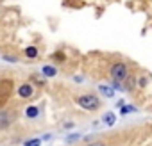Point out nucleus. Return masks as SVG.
Listing matches in <instances>:
<instances>
[{
	"instance_id": "nucleus-14",
	"label": "nucleus",
	"mask_w": 152,
	"mask_h": 146,
	"mask_svg": "<svg viewBox=\"0 0 152 146\" xmlns=\"http://www.w3.org/2000/svg\"><path fill=\"white\" fill-rule=\"evenodd\" d=\"M136 82H138V87H141V89H143V87H147V84H148V79H147V77H140Z\"/></svg>"
},
{
	"instance_id": "nucleus-11",
	"label": "nucleus",
	"mask_w": 152,
	"mask_h": 146,
	"mask_svg": "<svg viewBox=\"0 0 152 146\" xmlns=\"http://www.w3.org/2000/svg\"><path fill=\"white\" fill-rule=\"evenodd\" d=\"M102 121H104L107 126H111V125H115V121H116V116H115L113 112H106V114L102 116Z\"/></svg>"
},
{
	"instance_id": "nucleus-1",
	"label": "nucleus",
	"mask_w": 152,
	"mask_h": 146,
	"mask_svg": "<svg viewBox=\"0 0 152 146\" xmlns=\"http://www.w3.org/2000/svg\"><path fill=\"white\" fill-rule=\"evenodd\" d=\"M131 75V66L127 61H115L109 66V79L115 84H124Z\"/></svg>"
},
{
	"instance_id": "nucleus-5",
	"label": "nucleus",
	"mask_w": 152,
	"mask_h": 146,
	"mask_svg": "<svg viewBox=\"0 0 152 146\" xmlns=\"http://www.w3.org/2000/svg\"><path fill=\"white\" fill-rule=\"evenodd\" d=\"M15 111H9V109H0V130H7L13 121H15Z\"/></svg>"
},
{
	"instance_id": "nucleus-8",
	"label": "nucleus",
	"mask_w": 152,
	"mask_h": 146,
	"mask_svg": "<svg viewBox=\"0 0 152 146\" xmlns=\"http://www.w3.org/2000/svg\"><path fill=\"white\" fill-rule=\"evenodd\" d=\"M23 55H25L27 59H38L39 50H38V46H36V45H29V46L23 50Z\"/></svg>"
},
{
	"instance_id": "nucleus-6",
	"label": "nucleus",
	"mask_w": 152,
	"mask_h": 146,
	"mask_svg": "<svg viewBox=\"0 0 152 146\" xmlns=\"http://www.w3.org/2000/svg\"><path fill=\"white\" fill-rule=\"evenodd\" d=\"M39 73L45 77V79H54V77H57V68L56 66H52V64H45V66H41V69H39Z\"/></svg>"
},
{
	"instance_id": "nucleus-16",
	"label": "nucleus",
	"mask_w": 152,
	"mask_h": 146,
	"mask_svg": "<svg viewBox=\"0 0 152 146\" xmlns=\"http://www.w3.org/2000/svg\"><path fill=\"white\" fill-rule=\"evenodd\" d=\"M4 59H6L7 62H18V57H16V55H7V53H6Z\"/></svg>"
},
{
	"instance_id": "nucleus-7",
	"label": "nucleus",
	"mask_w": 152,
	"mask_h": 146,
	"mask_svg": "<svg viewBox=\"0 0 152 146\" xmlns=\"http://www.w3.org/2000/svg\"><path fill=\"white\" fill-rule=\"evenodd\" d=\"M50 59H52V62L61 64V62H64L68 57H66V52H63V50H56V52L50 53Z\"/></svg>"
},
{
	"instance_id": "nucleus-18",
	"label": "nucleus",
	"mask_w": 152,
	"mask_h": 146,
	"mask_svg": "<svg viewBox=\"0 0 152 146\" xmlns=\"http://www.w3.org/2000/svg\"><path fill=\"white\" fill-rule=\"evenodd\" d=\"M63 126H64V128H73V123H72V121H68V123H64Z\"/></svg>"
},
{
	"instance_id": "nucleus-15",
	"label": "nucleus",
	"mask_w": 152,
	"mask_h": 146,
	"mask_svg": "<svg viewBox=\"0 0 152 146\" xmlns=\"http://www.w3.org/2000/svg\"><path fill=\"white\" fill-rule=\"evenodd\" d=\"M86 146H107V142H106V141H102V139H97V141H91V142H88Z\"/></svg>"
},
{
	"instance_id": "nucleus-12",
	"label": "nucleus",
	"mask_w": 152,
	"mask_h": 146,
	"mask_svg": "<svg viewBox=\"0 0 152 146\" xmlns=\"http://www.w3.org/2000/svg\"><path fill=\"white\" fill-rule=\"evenodd\" d=\"M138 109L134 107V105H122V109H120V116H127V114H131V112H136Z\"/></svg>"
},
{
	"instance_id": "nucleus-13",
	"label": "nucleus",
	"mask_w": 152,
	"mask_h": 146,
	"mask_svg": "<svg viewBox=\"0 0 152 146\" xmlns=\"http://www.w3.org/2000/svg\"><path fill=\"white\" fill-rule=\"evenodd\" d=\"M23 146H41V139H39V137L29 139V141H25V144H23Z\"/></svg>"
},
{
	"instance_id": "nucleus-17",
	"label": "nucleus",
	"mask_w": 152,
	"mask_h": 146,
	"mask_svg": "<svg viewBox=\"0 0 152 146\" xmlns=\"http://www.w3.org/2000/svg\"><path fill=\"white\" fill-rule=\"evenodd\" d=\"M79 137H81V135H79V134H75V135H70V137H68V139H66V141H68V142H73V141H77V139H79Z\"/></svg>"
},
{
	"instance_id": "nucleus-4",
	"label": "nucleus",
	"mask_w": 152,
	"mask_h": 146,
	"mask_svg": "<svg viewBox=\"0 0 152 146\" xmlns=\"http://www.w3.org/2000/svg\"><path fill=\"white\" fill-rule=\"evenodd\" d=\"M36 93V86L31 84V82H22L18 87H16V95L22 98V100H31Z\"/></svg>"
},
{
	"instance_id": "nucleus-3",
	"label": "nucleus",
	"mask_w": 152,
	"mask_h": 146,
	"mask_svg": "<svg viewBox=\"0 0 152 146\" xmlns=\"http://www.w3.org/2000/svg\"><path fill=\"white\" fill-rule=\"evenodd\" d=\"M13 87H15V84H13L11 79H6V80L0 82V107H4L6 102L9 100V96L13 93Z\"/></svg>"
},
{
	"instance_id": "nucleus-9",
	"label": "nucleus",
	"mask_w": 152,
	"mask_h": 146,
	"mask_svg": "<svg viewBox=\"0 0 152 146\" xmlns=\"http://www.w3.org/2000/svg\"><path fill=\"white\" fill-rule=\"evenodd\" d=\"M38 116H39V107L38 105H29L25 109V118L27 119H36Z\"/></svg>"
},
{
	"instance_id": "nucleus-10",
	"label": "nucleus",
	"mask_w": 152,
	"mask_h": 146,
	"mask_svg": "<svg viewBox=\"0 0 152 146\" xmlns=\"http://www.w3.org/2000/svg\"><path fill=\"white\" fill-rule=\"evenodd\" d=\"M99 93H100V95H104L106 98H113V96H115V89H111L109 86H104V84H102V86H99Z\"/></svg>"
},
{
	"instance_id": "nucleus-2",
	"label": "nucleus",
	"mask_w": 152,
	"mask_h": 146,
	"mask_svg": "<svg viewBox=\"0 0 152 146\" xmlns=\"http://www.w3.org/2000/svg\"><path fill=\"white\" fill-rule=\"evenodd\" d=\"M75 105L88 112H97L102 107V100H100V96H97L93 93H83L79 96H75Z\"/></svg>"
}]
</instances>
